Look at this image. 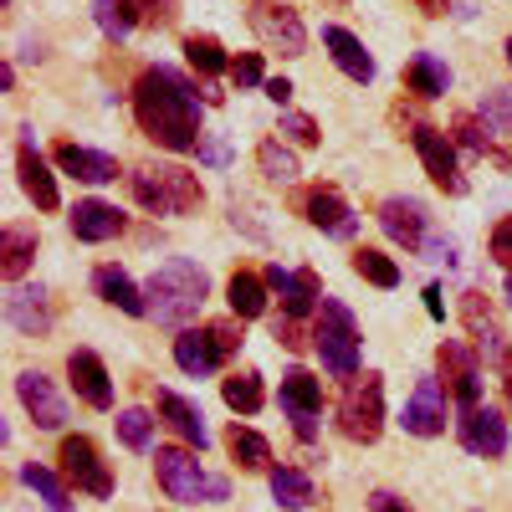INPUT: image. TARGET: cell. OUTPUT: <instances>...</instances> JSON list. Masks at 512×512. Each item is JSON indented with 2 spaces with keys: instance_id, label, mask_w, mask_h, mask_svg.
I'll list each match as a JSON object with an SVG mask.
<instances>
[{
  "instance_id": "cell-1",
  "label": "cell",
  "mask_w": 512,
  "mask_h": 512,
  "mask_svg": "<svg viewBox=\"0 0 512 512\" xmlns=\"http://www.w3.org/2000/svg\"><path fill=\"white\" fill-rule=\"evenodd\" d=\"M134 118L144 128V139H154L169 154L200 149V93L195 82L180 77L175 67H149L134 82Z\"/></svg>"
},
{
  "instance_id": "cell-2",
  "label": "cell",
  "mask_w": 512,
  "mask_h": 512,
  "mask_svg": "<svg viewBox=\"0 0 512 512\" xmlns=\"http://www.w3.org/2000/svg\"><path fill=\"white\" fill-rule=\"evenodd\" d=\"M210 297V277L200 262L190 256H169L164 267H154V277L144 282V303H149V318L164 323V328H185Z\"/></svg>"
},
{
  "instance_id": "cell-3",
  "label": "cell",
  "mask_w": 512,
  "mask_h": 512,
  "mask_svg": "<svg viewBox=\"0 0 512 512\" xmlns=\"http://www.w3.org/2000/svg\"><path fill=\"white\" fill-rule=\"evenodd\" d=\"M128 190L149 210V216H185L205 200V185L180 164H134L128 169Z\"/></svg>"
},
{
  "instance_id": "cell-4",
  "label": "cell",
  "mask_w": 512,
  "mask_h": 512,
  "mask_svg": "<svg viewBox=\"0 0 512 512\" xmlns=\"http://www.w3.org/2000/svg\"><path fill=\"white\" fill-rule=\"evenodd\" d=\"M154 477H159V487H164L169 502H226L231 497V482L226 477H210L185 446H159Z\"/></svg>"
},
{
  "instance_id": "cell-5",
  "label": "cell",
  "mask_w": 512,
  "mask_h": 512,
  "mask_svg": "<svg viewBox=\"0 0 512 512\" xmlns=\"http://www.w3.org/2000/svg\"><path fill=\"white\" fill-rule=\"evenodd\" d=\"M313 349H318V359H323V369L333 379H354L359 374V323H354V313L338 303V297H323L318 303Z\"/></svg>"
},
{
  "instance_id": "cell-6",
  "label": "cell",
  "mask_w": 512,
  "mask_h": 512,
  "mask_svg": "<svg viewBox=\"0 0 512 512\" xmlns=\"http://www.w3.org/2000/svg\"><path fill=\"white\" fill-rule=\"evenodd\" d=\"M338 431L359 446H374L379 431H384V379L369 369V374H354L344 400H338Z\"/></svg>"
},
{
  "instance_id": "cell-7",
  "label": "cell",
  "mask_w": 512,
  "mask_h": 512,
  "mask_svg": "<svg viewBox=\"0 0 512 512\" xmlns=\"http://www.w3.org/2000/svg\"><path fill=\"white\" fill-rule=\"evenodd\" d=\"M436 369L446 379V395L461 410H477L482 405V349L477 344H461V338H446L436 349Z\"/></svg>"
},
{
  "instance_id": "cell-8",
  "label": "cell",
  "mask_w": 512,
  "mask_h": 512,
  "mask_svg": "<svg viewBox=\"0 0 512 512\" xmlns=\"http://www.w3.org/2000/svg\"><path fill=\"white\" fill-rule=\"evenodd\" d=\"M256 41H262L267 52H282V57H303L308 52V26L303 16H297L292 6H277V0H256V6L246 11Z\"/></svg>"
},
{
  "instance_id": "cell-9",
  "label": "cell",
  "mask_w": 512,
  "mask_h": 512,
  "mask_svg": "<svg viewBox=\"0 0 512 512\" xmlns=\"http://www.w3.org/2000/svg\"><path fill=\"white\" fill-rule=\"evenodd\" d=\"M410 144H415V154H420V164H425V175H431L436 190H446V195H466V175H461V164H456V144H451L446 128H436V123H415Z\"/></svg>"
},
{
  "instance_id": "cell-10",
  "label": "cell",
  "mask_w": 512,
  "mask_h": 512,
  "mask_svg": "<svg viewBox=\"0 0 512 512\" xmlns=\"http://www.w3.org/2000/svg\"><path fill=\"white\" fill-rule=\"evenodd\" d=\"M277 400H282V415L292 420V431H297V441H318V410H323V384L308 374V369H287L282 374V390H277Z\"/></svg>"
},
{
  "instance_id": "cell-11",
  "label": "cell",
  "mask_w": 512,
  "mask_h": 512,
  "mask_svg": "<svg viewBox=\"0 0 512 512\" xmlns=\"http://www.w3.org/2000/svg\"><path fill=\"white\" fill-rule=\"evenodd\" d=\"M57 461H62V477H67L77 492H88V497H113V472H108L103 451H98L88 436H67L62 451H57Z\"/></svg>"
},
{
  "instance_id": "cell-12",
  "label": "cell",
  "mask_w": 512,
  "mask_h": 512,
  "mask_svg": "<svg viewBox=\"0 0 512 512\" xmlns=\"http://www.w3.org/2000/svg\"><path fill=\"white\" fill-rule=\"evenodd\" d=\"M297 210H303V221L318 226L323 236H338V241H349L359 231V216L349 210V200L338 195L333 185H308L303 195H297Z\"/></svg>"
},
{
  "instance_id": "cell-13",
  "label": "cell",
  "mask_w": 512,
  "mask_h": 512,
  "mask_svg": "<svg viewBox=\"0 0 512 512\" xmlns=\"http://www.w3.org/2000/svg\"><path fill=\"white\" fill-rule=\"evenodd\" d=\"M446 390H441V379H415V395L405 400V415H400V425L410 436H420V441H431V436H441L446 431Z\"/></svg>"
},
{
  "instance_id": "cell-14",
  "label": "cell",
  "mask_w": 512,
  "mask_h": 512,
  "mask_svg": "<svg viewBox=\"0 0 512 512\" xmlns=\"http://www.w3.org/2000/svg\"><path fill=\"white\" fill-rule=\"evenodd\" d=\"M379 226H384V236H390L395 246H405L415 256H420L425 236H431V216H425V205L410 200V195H390V200H384L379 205Z\"/></svg>"
},
{
  "instance_id": "cell-15",
  "label": "cell",
  "mask_w": 512,
  "mask_h": 512,
  "mask_svg": "<svg viewBox=\"0 0 512 512\" xmlns=\"http://www.w3.org/2000/svg\"><path fill=\"white\" fill-rule=\"evenodd\" d=\"M16 395H21L26 415L36 420V431H62V425H67V400L57 395V384L41 374V369L16 374Z\"/></svg>"
},
{
  "instance_id": "cell-16",
  "label": "cell",
  "mask_w": 512,
  "mask_h": 512,
  "mask_svg": "<svg viewBox=\"0 0 512 512\" xmlns=\"http://www.w3.org/2000/svg\"><path fill=\"white\" fill-rule=\"evenodd\" d=\"M262 277H267V287L282 297V318H297V323H303V318L323 303V282H318L313 267H303V272H282V262H277V267H267Z\"/></svg>"
},
{
  "instance_id": "cell-17",
  "label": "cell",
  "mask_w": 512,
  "mask_h": 512,
  "mask_svg": "<svg viewBox=\"0 0 512 512\" xmlns=\"http://www.w3.org/2000/svg\"><path fill=\"white\" fill-rule=\"evenodd\" d=\"M461 323H466V333L477 338V349H482L492 364H507V359H512L507 333H502V323H497V313H492V303H487V292H461Z\"/></svg>"
},
{
  "instance_id": "cell-18",
  "label": "cell",
  "mask_w": 512,
  "mask_h": 512,
  "mask_svg": "<svg viewBox=\"0 0 512 512\" xmlns=\"http://www.w3.org/2000/svg\"><path fill=\"white\" fill-rule=\"evenodd\" d=\"M231 354L221 349V338H216V328H180V338H175V364L190 374V379H205V374H216L221 364H226Z\"/></svg>"
},
{
  "instance_id": "cell-19",
  "label": "cell",
  "mask_w": 512,
  "mask_h": 512,
  "mask_svg": "<svg viewBox=\"0 0 512 512\" xmlns=\"http://www.w3.org/2000/svg\"><path fill=\"white\" fill-rule=\"evenodd\" d=\"M67 379H72V390L82 395V405L113 410V379H108V364L93 349H72L67 354Z\"/></svg>"
},
{
  "instance_id": "cell-20",
  "label": "cell",
  "mask_w": 512,
  "mask_h": 512,
  "mask_svg": "<svg viewBox=\"0 0 512 512\" xmlns=\"http://www.w3.org/2000/svg\"><path fill=\"white\" fill-rule=\"evenodd\" d=\"M456 436H461V446L472 451V456H487V461H497L502 451H507V420L497 415V410H461V420H456Z\"/></svg>"
},
{
  "instance_id": "cell-21",
  "label": "cell",
  "mask_w": 512,
  "mask_h": 512,
  "mask_svg": "<svg viewBox=\"0 0 512 512\" xmlns=\"http://www.w3.org/2000/svg\"><path fill=\"white\" fill-rule=\"evenodd\" d=\"M154 405H159V420L169 425V431H175L190 451H205L210 446V425H205V415L185 400V395H175V390H159L154 395Z\"/></svg>"
},
{
  "instance_id": "cell-22",
  "label": "cell",
  "mask_w": 512,
  "mask_h": 512,
  "mask_svg": "<svg viewBox=\"0 0 512 512\" xmlns=\"http://www.w3.org/2000/svg\"><path fill=\"white\" fill-rule=\"evenodd\" d=\"M6 318L11 328H21L26 338H47L52 333V308H47V287H11L6 297Z\"/></svg>"
},
{
  "instance_id": "cell-23",
  "label": "cell",
  "mask_w": 512,
  "mask_h": 512,
  "mask_svg": "<svg viewBox=\"0 0 512 512\" xmlns=\"http://www.w3.org/2000/svg\"><path fill=\"white\" fill-rule=\"evenodd\" d=\"M52 159L67 169L72 180H82V185H108V180H118V159H113V154L82 149V144H67V139L52 149Z\"/></svg>"
},
{
  "instance_id": "cell-24",
  "label": "cell",
  "mask_w": 512,
  "mask_h": 512,
  "mask_svg": "<svg viewBox=\"0 0 512 512\" xmlns=\"http://www.w3.org/2000/svg\"><path fill=\"white\" fill-rule=\"evenodd\" d=\"M67 226H72L77 241H113V236H123L128 221L118 216V205H108V200H77Z\"/></svg>"
},
{
  "instance_id": "cell-25",
  "label": "cell",
  "mask_w": 512,
  "mask_h": 512,
  "mask_svg": "<svg viewBox=\"0 0 512 512\" xmlns=\"http://www.w3.org/2000/svg\"><path fill=\"white\" fill-rule=\"evenodd\" d=\"M16 169H21V190L36 200V210H57V205H62L52 169H47V159H41V149H36L31 139H21V149H16Z\"/></svg>"
},
{
  "instance_id": "cell-26",
  "label": "cell",
  "mask_w": 512,
  "mask_h": 512,
  "mask_svg": "<svg viewBox=\"0 0 512 512\" xmlns=\"http://www.w3.org/2000/svg\"><path fill=\"white\" fill-rule=\"evenodd\" d=\"M323 47H328V57L338 62V72H344V77H354V82H374V57L364 52V41H359L354 31H344V26H323Z\"/></svg>"
},
{
  "instance_id": "cell-27",
  "label": "cell",
  "mask_w": 512,
  "mask_h": 512,
  "mask_svg": "<svg viewBox=\"0 0 512 512\" xmlns=\"http://www.w3.org/2000/svg\"><path fill=\"white\" fill-rule=\"evenodd\" d=\"M93 287H98V297L103 303H113L118 313H128V318H149V303H144V287H134V277H128L123 267H98L93 272Z\"/></svg>"
},
{
  "instance_id": "cell-28",
  "label": "cell",
  "mask_w": 512,
  "mask_h": 512,
  "mask_svg": "<svg viewBox=\"0 0 512 512\" xmlns=\"http://www.w3.org/2000/svg\"><path fill=\"white\" fill-rule=\"evenodd\" d=\"M36 226H6L0 231V272H6V282H21L26 277V267L36 262Z\"/></svg>"
},
{
  "instance_id": "cell-29",
  "label": "cell",
  "mask_w": 512,
  "mask_h": 512,
  "mask_svg": "<svg viewBox=\"0 0 512 512\" xmlns=\"http://www.w3.org/2000/svg\"><path fill=\"white\" fill-rule=\"evenodd\" d=\"M405 88L415 98H446L451 93V67L441 57H431V52H415L410 67H405Z\"/></svg>"
},
{
  "instance_id": "cell-30",
  "label": "cell",
  "mask_w": 512,
  "mask_h": 512,
  "mask_svg": "<svg viewBox=\"0 0 512 512\" xmlns=\"http://www.w3.org/2000/svg\"><path fill=\"white\" fill-rule=\"evenodd\" d=\"M267 487H272L277 507H287V512H303V507L318 502L313 477H308V472H297V466H272V472H267Z\"/></svg>"
},
{
  "instance_id": "cell-31",
  "label": "cell",
  "mask_w": 512,
  "mask_h": 512,
  "mask_svg": "<svg viewBox=\"0 0 512 512\" xmlns=\"http://www.w3.org/2000/svg\"><path fill=\"white\" fill-rule=\"evenodd\" d=\"M226 303H231V313H236L241 323L262 318V313H267V277H256V272H236V277L226 282Z\"/></svg>"
},
{
  "instance_id": "cell-32",
  "label": "cell",
  "mask_w": 512,
  "mask_h": 512,
  "mask_svg": "<svg viewBox=\"0 0 512 512\" xmlns=\"http://www.w3.org/2000/svg\"><path fill=\"white\" fill-rule=\"evenodd\" d=\"M226 451H231V461L241 466V472H267V461H272V446L251 431V425H241V420H231V431H226Z\"/></svg>"
},
{
  "instance_id": "cell-33",
  "label": "cell",
  "mask_w": 512,
  "mask_h": 512,
  "mask_svg": "<svg viewBox=\"0 0 512 512\" xmlns=\"http://www.w3.org/2000/svg\"><path fill=\"white\" fill-rule=\"evenodd\" d=\"M21 482L47 502V512H72V497H67V482L52 472V466H41V461H26L21 466Z\"/></svg>"
},
{
  "instance_id": "cell-34",
  "label": "cell",
  "mask_w": 512,
  "mask_h": 512,
  "mask_svg": "<svg viewBox=\"0 0 512 512\" xmlns=\"http://www.w3.org/2000/svg\"><path fill=\"white\" fill-rule=\"evenodd\" d=\"M349 267H354L364 282H374V287H400V267H395V256H384L379 246H359V251L349 256Z\"/></svg>"
},
{
  "instance_id": "cell-35",
  "label": "cell",
  "mask_w": 512,
  "mask_h": 512,
  "mask_svg": "<svg viewBox=\"0 0 512 512\" xmlns=\"http://www.w3.org/2000/svg\"><path fill=\"white\" fill-rule=\"evenodd\" d=\"M221 400L236 415H256V410H262V379H256L251 369H236L231 379H221Z\"/></svg>"
},
{
  "instance_id": "cell-36",
  "label": "cell",
  "mask_w": 512,
  "mask_h": 512,
  "mask_svg": "<svg viewBox=\"0 0 512 512\" xmlns=\"http://www.w3.org/2000/svg\"><path fill=\"white\" fill-rule=\"evenodd\" d=\"M256 164H262V175H267L272 185H292V180H297V154H292L287 144H277V139L256 144Z\"/></svg>"
},
{
  "instance_id": "cell-37",
  "label": "cell",
  "mask_w": 512,
  "mask_h": 512,
  "mask_svg": "<svg viewBox=\"0 0 512 512\" xmlns=\"http://www.w3.org/2000/svg\"><path fill=\"white\" fill-rule=\"evenodd\" d=\"M185 57L200 77H216V72H231V57L216 36H185Z\"/></svg>"
},
{
  "instance_id": "cell-38",
  "label": "cell",
  "mask_w": 512,
  "mask_h": 512,
  "mask_svg": "<svg viewBox=\"0 0 512 512\" xmlns=\"http://www.w3.org/2000/svg\"><path fill=\"white\" fill-rule=\"evenodd\" d=\"M118 441L128 446V451H149L154 446V415L149 410H118Z\"/></svg>"
},
{
  "instance_id": "cell-39",
  "label": "cell",
  "mask_w": 512,
  "mask_h": 512,
  "mask_svg": "<svg viewBox=\"0 0 512 512\" xmlns=\"http://www.w3.org/2000/svg\"><path fill=\"white\" fill-rule=\"evenodd\" d=\"M451 134L461 149H472V154H492V128L477 118V113H456L451 118Z\"/></svg>"
},
{
  "instance_id": "cell-40",
  "label": "cell",
  "mask_w": 512,
  "mask_h": 512,
  "mask_svg": "<svg viewBox=\"0 0 512 512\" xmlns=\"http://www.w3.org/2000/svg\"><path fill=\"white\" fill-rule=\"evenodd\" d=\"M93 16H98V26H103V36H108V41H123L128 31L139 26V21H134V11H128L123 0H98Z\"/></svg>"
},
{
  "instance_id": "cell-41",
  "label": "cell",
  "mask_w": 512,
  "mask_h": 512,
  "mask_svg": "<svg viewBox=\"0 0 512 512\" xmlns=\"http://www.w3.org/2000/svg\"><path fill=\"white\" fill-rule=\"evenodd\" d=\"M277 134H287L292 144H303V149H318V144H323L318 123H313L308 113H282V128H277Z\"/></svg>"
},
{
  "instance_id": "cell-42",
  "label": "cell",
  "mask_w": 512,
  "mask_h": 512,
  "mask_svg": "<svg viewBox=\"0 0 512 512\" xmlns=\"http://www.w3.org/2000/svg\"><path fill=\"white\" fill-rule=\"evenodd\" d=\"M128 11H134L139 26H169L175 21V0H123Z\"/></svg>"
},
{
  "instance_id": "cell-43",
  "label": "cell",
  "mask_w": 512,
  "mask_h": 512,
  "mask_svg": "<svg viewBox=\"0 0 512 512\" xmlns=\"http://www.w3.org/2000/svg\"><path fill=\"white\" fill-rule=\"evenodd\" d=\"M231 82H236V88H256V82H267V77H262V52L231 57Z\"/></svg>"
},
{
  "instance_id": "cell-44",
  "label": "cell",
  "mask_w": 512,
  "mask_h": 512,
  "mask_svg": "<svg viewBox=\"0 0 512 512\" xmlns=\"http://www.w3.org/2000/svg\"><path fill=\"white\" fill-rule=\"evenodd\" d=\"M272 338H277L287 354H303V349H308V333L297 328V318H277V323H272Z\"/></svg>"
},
{
  "instance_id": "cell-45",
  "label": "cell",
  "mask_w": 512,
  "mask_h": 512,
  "mask_svg": "<svg viewBox=\"0 0 512 512\" xmlns=\"http://www.w3.org/2000/svg\"><path fill=\"white\" fill-rule=\"evenodd\" d=\"M492 262H502V267L512 272V216H502V221L492 226Z\"/></svg>"
},
{
  "instance_id": "cell-46",
  "label": "cell",
  "mask_w": 512,
  "mask_h": 512,
  "mask_svg": "<svg viewBox=\"0 0 512 512\" xmlns=\"http://www.w3.org/2000/svg\"><path fill=\"white\" fill-rule=\"evenodd\" d=\"M420 256H425V262H441V267H456V241L451 236H425Z\"/></svg>"
},
{
  "instance_id": "cell-47",
  "label": "cell",
  "mask_w": 512,
  "mask_h": 512,
  "mask_svg": "<svg viewBox=\"0 0 512 512\" xmlns=\"http://www.w3.org/2000/svg\"><path fill=\"white\" fill-rule=\"evenodd\" d=\"M200 159H205V164H226V159H231L226 139H216V134H205V139H200Z\"/></svg>"
},
{
  "instance_id": "cell-48",
  "label": "cell",
  "mask_w": 512,
  "mask_h": 512,
  "mask_svg": "<svg viewBox=\"0 0 512 512\" xmlns=\"http://www.w3.org/2000/svg\"><path fill=\"white\" fill-rule=\"evenodd\" d=\"M262 88H267V98H272V103H287V98L297 93V88H292V82H287V77H267V82H262Z\"/></svg>"
},
{
  "instance_id": "cell-49",
  "label": "cell",
  "mask_w": 512,
  "mask_h": 512,
  "mask_svg": "<svg viewBox=\"0 0 512 512\" xmlns=\"http://www.w3.org/2000/svg\"><path fill=\"white\" fill-rule=\"evenodd\" d=\"M369 507H374V512H410V507H405L400 497H390V492H374V497H369Z\"/></svg>"
},
{
  "instance_id": "cell-50",
  "label": "cell",
  "mask_w": 512,
  "mask_h": 512,
  "mask_svg": "<svg viewBox=\"0 0 512 512\" xmlns=\"http://www.w3.org/2000/svg\"><path fill=\"white\" fill-rule=\"evenodd\" d=\"M425 313H431V318H446V303H441V287H425Z\"/></svg>"
},
{
  "instance_id": "cell-51",
  "label": "cell",
  "mask_w": 512,
  "mask_h": 512,
  "mask_svg": "<svg viewBox=\"0 0 512 512\" xmlns=\"http://www.w3.org/2000/svg\"><path fill=\"white\" fill-rule=\"evenodd\" d=\"M446 6H451V0H415L420 16H446Z\"/></svg>"
},
{
  "instance_id": "cell-52",
  "label": "cell",
  "mask_w": 512,
  "mask_h": 512,
  "mask_svg": "<svg viewBox=\"0 0 512 512\" xmlns=\"http://www.w3.org/2000/svg\"><path fill=\"white\" fill-rule=\"evenodd\" d=\"M497 369H502V400H507V410H512V359L497 364Z\"/></svg>"
},
{
  "instance_id": "cell-53",
  "label": "cell",
  "mask_w": 512,
  "mask_h": 512,
  "mask_svg": "<svg viewBox=\"0 0 512 512\" xmlns=\"http://www.w3.org/2000/svg\"><path fill=\"white\" fill-rule=\"evenodd\" d=\"M502 52H507V67H512V36H507V47H502Z\"/></svg>"
},
{
  "instance_id": "cell-54",
  "label": "cell",
  "mask_w": 512,
  "mask_h": 512,
  "mask_svg": "<svg viewBox=\"0 0 512 512\" xmlns=\"http://www.w3.org/2000/svg\"><path fill=\"white\" fill-rule=\"evenodd\" d=\"M507 303H512V272H507Z\"/></svg>"
}]
</instances>
